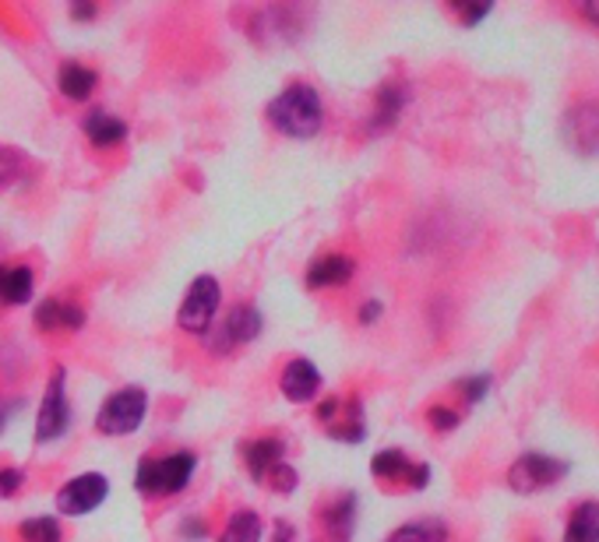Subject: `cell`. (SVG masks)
<instances>
[{
  "label": "cell",
  "instance_id": "obj_1",
  "mask_svg": "<svg viewBox=\"0 0 599 542\" xmlns=\"http://www.w3.org/2000/svg\"><path fill=\"white\" fill-rule=\"evenodd\" d=\"M268 120H272L276 131L290 134V138H314L321 131L324 109H321V95L310 89V85H290L286 92H279L272 103H268Z\"/></svg>",
  "mask_w": 599,
  "mask_h": 542
},
{
  "label": "cell",
  "instance_id": "obj_2",
  "mask_svg": "<svg viewBox=\"0 0 599 542\" xmlns=\"http://www.w3.org/2000/svg\"><path fill=\"white\" fill-rule=\"evenodd\" d=\"M194 476V454H169V459H145L138 465L135 487L141 493H180Z\"/></svg>",
  "mask_w": 599,
  "mask_h": 542
},
{
  "label": "cell",
  "instance_id": "obj_3",
  "mask_svg": "<svg viewBox=\"0 0 599 542\" xmlns=\"http://www.w3.org/2000/svg\"><path fill=\"white\" fill-rule=\"evenodd\" d=\"M145 409H149V395L141 391V388H120V391H113L103 409H99V430L110 434V437H127V434H135L141 420H145Z\"/></svg>",
  "mask_w": 599,
  "mask_h": 542
},
{
  "label": "cell",
  "instance_id": "obj_4",
  "mask_svg": "<svg viewBox=\"0 0 599 542\" xmlns=\"http://www.w3.org/2000/svg\"><path fill=\"white\" fill-rule=\"evenodd\" d=\"M568 462L561 459H550V454H539V451H525L522 459L508 468V487L515 493H539L547 487H558V482L568 476Z\"/></svg>",
  "mask_w": 599,
  "mask_h": 542
},
{
  "label": "cell",
  "instance_id": "obj_5",
  "mask_svg": "<svg viewBox=\"0 0 599 542\" xmlns=\"http://www.w3.org/2000/svg\"><path fill=\"white\" fill-rule=\"evenodd\" d=\"M216 310H219V282L212 275H202V279H194L188 296H183L177 321H180L183 332L205 335L212 327V321H216Z\"/></svg>",
  "mask_w": 599,
  "mask_h": 542
},
{
  "label": "cell",
  "instance_id": "obj_6",
  "mask_svg": "<svg viewBox=\"0 0 599 542\" xmlns=\"http://www.w3.org/2000/svg\"><path fill=\"white\" fill-rule=\"evenodd\" d=\"M106 479L99 476V473H85L78 479H71L67 487L56 493V507H61V515H71V518H78V515H89V511H95L99 504L106 501Z\"/></svg>",
  "mask_w": 599,
  "mask_h": 542
},
{
  "label": "cell",
  "instance_id": "obj_7",
  "mask_svg": "<svg viewBox=\"0 0 599 542\" xmlns=\"http://www.w3.org/2000/svg\"><path fill=\"white\" fill-rule=\"evenodd\" d=\"M258 335H262V313L254 307H247V304L233 307L230 318L219 324L216 338H212V349H216L219 356H226V352H233L240 346H247V341L258 338Z\"/></svg>",
  "mask_w": 599,
  "mask_h": 542
},
{
  "label": "cell",
  "instance_id": "obj_8",
  "mask_svg": "<svg viewBox=\"0 0 599 542\" xmlns=\"http://www.w3.org/2000/svg\"><path fill=\"white\" fill-rule=\"evenodd\" d=\"M561 134L568 141V149L578 155H596L599 152V106L586 103L568 109V117L561 124Z\"/></svg>",
  "mask_w": 599,
  "mask_h": 542
},
{
  "label": "cell",
  "instance_id": "obj_9",
  "mask_svg": "<svg viewBox=\"0 0 599 542\" xmlns=\"http://www.w3.org/2000/svg\"><path fill=\"white\" fill-rule=\"evenodd\" d=\"M67 430V398H64V370H56L50 377V388L47 398H42V409H39V420H36V440H53Z\"/></svg>",
  "mask_w": 599,
  "mask_h": 542
},
{
  "label": "cell",
  "instance_id": "obj_10",
  "mask_svg": "<svg viewBox=\"0 0 599 542\" xmlns=\"http://www.w3.org/2000/svg\"><path fill=\"white\" fill-rule=\"evenodd\" d=\"M279 384H282V395L293 398V402H310L321 388V374L310 360H290Z\"/></svg>",
  "mask_w": 599,
  "mask_h": 542
},
{
  "label": "cell",
  "instance_id": "obj_11",
  "mask_svg": "<svg viewBox=\"0 0 599 542\" xmlns=\"http://www.w3.org/2000/svg\"><path fill=\"white\" fill-rule=\"evenodd\" d=\"M353 275V261L342 254H328V258L314 261L307 268V285L310 289H328V285H346Z\"/></svg>",
  "mask_w": 599,
  "mask_h": 542
},
{
  "label": "cell",
  "instance_id": "obj_12",
  "mask_svg": "<svg viewBox=\"0 0 599 542\" xmlns=\"http://www.w3.org/2000/svg\"><path fill=\"white\" fill-rule=\"evenodd\" d=\"M564 542H599V501H586L564 525Z\"/></svg>",
  "mask_w": 599,
  "mask_h": 542
},
{
  "label": "cell",
  "instance_id": "obj_13",
  "mask_svg": "<svg viewBox=\"0 0 599 542\" xmlns=\"http://www.w3.org/2000/svg\"><path fill=\"white\" fill-rule=\"evenodd\" d=\"M36 324L42 327V332H56V327H81L85 313L75 304H56V299H47V304H39V310H36Z\"/></svg>",
  "mask_w": 599,
  "mask_h": 542
},
{
  "label": "cell",
  "instance_id": "obj_14",
  "mask_svg": "<svg viewBox=\"0 0 599 542\" xmlns=\"http://www.w3.org/2000/svg\"><path fill=\"white\" fill-rule=\"evenodd\" d=\"M95 81H99V75H95L92 67H85V64H64L61 75H56V85H61V92L67 99H78V103L95 92Z\"/></svg>",
  "mask_w": 599,
  "mask_h": 542
},
{
  "label": "cell",
  "instance_id": "obj_15",
  "mask_svg": "<svg viewBox=\"0 0 599 542\" xmlns=\"http://www.w3.org/2000/svg\"><path fill=\"white\" fill-rule=\"evenodd\" d=\"M85 134H89L99 149H113L127 138V127H124V120L110 117V113H103V109H95V113H89V120H85Z\"/></svg>",
  "mask_w": 599,
  "mask_h": 542
},
{
  "label": "cell",
  "instance_id": "obj_16",
  "mask_svg": "<svg viewBox=\"0 0 599 542\" xmlns=\"http://www.w3.org/2000/svg\"><path fill=\"white\" fill-rule=\"evenodd\" d=\"M28 296H33V271L25 264L0 268V299L4 304H28Z\"/></svg>",
  "mask_w": 599,
  "mask_h": 542
},
{
  "label": "cell",
  "instance_id": "obj_17",
  "mask_svg": "<svg viewBox=\"0 0 599 542\" xmlns=\"http://www.w3.org/2000/svg\"><path fill=\"white\" fill-rule=\"evenodd\" d=\"M244 459H247V468L254 476H268L282 462V444H279V440H272V437L251 440V444L244 448Z\"/></svg>",
  "mask_w": 599,
  "mask_h": 542
},
{
  "label": "cell",
  "instance_id": "obj_18",
  "mask_svg": "<svg viewBox=\"0 0 599 542\" xmlns=\"http://www.w3.org/2000/svg\"><path fill=\"white\" fill-rule=\"evenodd\" d=\"M33 173V163H28V155L11 149V145H0V191H11L14 183L28 180Z\"/></svg>",
  "mask_w": 599,
  "mask_h": 542
},
{
  "label": "cell",
  "instance_id": "obj_19",
  "mask_svg": "<svg viewBox=\"0 0 599 542\" xmlns=\"http://www.w3.org/2000/svg\"><path fill=\"white\" fill-rule=\"evenodd\" d=\"M406 106V89L403 85H381V92H378V106H374V127H392L398 120V113H403Z\"/></svg>",
  "mask_w": 599,
  "mask_h": 542
},
{
  "label": "cell",
  "instance_id": "obj_20",
  "mask_svg": "<svg viewBox=\"0 0 599 542\" xmlns=\"http://www.w3.org/2000/svg\"><path fill=\"white\" fill-rule=\"evenodd\" d=\"M222 542H262V518L254 511H240L226 525Z\"/></svg>",
  "mask_w": 599,
  "mask_h": 542
},
{
  "label": "cell",
  "instance_id": "obj_21",
  "mask_svg": "<svg viewBox=\"0 0 599 542\" xmlns=\"http://www.w3.org/2000/svg\"><path fill=\"white\" fill-rule=\"evenodd\" d=\"M353 504H356V496L346 493L342 501H335L332 507L324 511V525L332 529L335 539H349V529H353Z\"/></svg>",
  "mask_w": 599,
  "mask_h": 542
},
{
  "label": "cell",
  "instance_id": "obj_22",
  "mask_svg": "<svg viewBox=\"0 0 599 542\" xmlns=\"http://www.w3.org/2000/svg\"><path fill=\"white\" fill-rule=\"evenodd\" d=\"M388 542H445V525L441 521H409Z\"/></svg>",
  "mask_w": 599,
  "mask_h": 542
},
{
  "label": "cell",
  "instance_id": "obj_23",
  "mask_svg": "<svg viewBox=\"0 0 599 542\" xmlns=\"http://www.w3.org/2000/svg\"><path fill=\"white\" fill-rule=\"evenodd\" d=\"M370 468H374V476L381 479H398V476H406L409 479V462H406V454L403 451H381L374 462H370Z\"/></svg>",
  "mask_w": 599,
  "mask_h": 542
},
{
  "label": "cell",
  "instance_id": "obj_24",
  "mask_svg": "<svg viewBox=\"0 0 599 542\" xmlns=\"http://www.w3.org/2000/svg\"><path fill=\"white\" fill-rule=\"evenodd\" d=\"M22 539L25 542H61V529H56L53 518H33L22 525Z\"/></svg>",
  "mask_w": 599,
  "mask_h": 542
},
{
  "label": "cell",
  "instance_id": "obj_25",
  "mask_svg": "<svg viewBox=\"0 0 599 542\" xmlns=\"http://www.w3.org/2000/svg\"><path fill=\"white\" fill-rule=\"evenodd\" d=\"M459 391H462L466 402H480V398L490 391V374H476V377L459 380Z\"/></svg>",
  "mask_w": 599,
  "mask_h": 542
},
{
  "label": "cell",
  "instance_id": "obj_26",
  "mask_svg": "<svg viewBox=\"0 0 599 542\" xmlns=\"http://www.w3.org/2000/svg\"><path fill=\"white\" fill-rule=\"evenodd\" d=\"M426 420H431V426H434L437 434H448V430H455V426H459V412H451L445 405H434L431 412H426Z\"/></svg>",
  "mask_w": 599,
  "mask_h": 542
},
{
  "label": "cell",
  "instance_id": "obj_27",
  "mask_svg": "<svg viewBox=\"0 0 599 542\" xmlns=\"http://www.w3.org/2000/svg\"><path fill=\"white\" fill-rule=\"evenodd\" d=\"M18 487H22V473H18V468H0V496L18 493Z\"/></svg>",
  "mask_w": 599,
  "mask_h": 542
},
{
  "label": "cell",
  "instance_id": "obj_28",
  "mask_svg": "<svg viewBox=\"0 0 599 542\" xmlns=\"http://www.w3.org/2000/svg\"><path fill=\"white\" fill-rule=\"evenodd\" d=\"M459 14H462L466 25H476V22H483V18L490 14V4H469V8L459 4Z\"/></svg>",
  "mask_w": 599,
  "mask_h": 542
},
{
  "label": "cell",
  "instance_id": "obj_29",
  "mask_svg": "<svg viewBox=\"0 0 599 542\" xmlns=\"http://www.w3.org/2000/svg\"><path fill=\"white\" fill-rule=\"evenodd\" d=\"M268 476L276 479V490H293V487H296V473H293V468H282V465H276Z\"/></svg>",
  "mask_w": 599,
  "mask_h": 542
},
{
  "label": "cell",
  "instance_id": "obj_30",
  "mask_svg": "<svg viewBox=\"0 0 599 542\" xmlns=\"http://www.w3.org/2000/svg\"><path fill=\"white\" fill-rule=\"evenodd\" d=\"M71 14H75L78 22H89V18H95V4H85V0H78V4H71Z\"/></svg>",
  "mask_w": 599,
  "mask_h": 542
},
{
  "label": "cell",
  "instance_id": "obj_31",
  "mask_svg": "<svg viewBox=\"0 0 599 542\" xmlns=\"http://www.w3.org/2000/svg\"><path fill=\"white\" fill-rule=\"evenodd\" d=\"M378 318H381V304H378V299H370V304L360 307V321H364V324L378 321Z\"/></svg>",
  "mask_w": 599,
  "mask_h": 542
},
{
  "label": "cell",
  "instance_id": "obj_32",
  "mask_svg": "<svg viewBox=\"0 0 599 542\" xmlns=\"http://www.w3.org/2000/svg\"><path fill=\"white\" fill-rule=\"evenodd\" d=\"M276 542H293V529H290L286 521H279V525H276Z\"/></svg>",
  "mask_w": 599,
  "mask_h": 542
},
{
  "label": "cell",
  "instance_id": "obj_33",
  "mask_svg": "<svg viewBox=\"0 0 599 542\" xmlns=\"http://www.w3.org/2000/svg\"><path fill=\"white\" fill-rule=\"evenodd\" d=\"M183 532H188V539H202V535H205V521H202V525H197V521H188V525H183Z\"/></svg>",
  "mask_w": 599,
  "mask_h": 542
},
{
  "label": "cell",
  "instance_id": "obj_34",
  "mask_svg": "<svg viewBox=\"0 0 599 542\" xmlns=\"http://www.w3.org/2000/svg\"><path fill=\"white\" fill-rule=\"evenodd\" d=\"M582 14H589V18L599 22V8H592V4H582Z\"/></svg>",
  "mask_w": 599,
  "mask_h": 542
},
{
  "label": "cell",
  "instance_id": "obj_35",
  "mask_svg": "<svg viewBox=\"0 0 599 542\" xmlns=\"http://www.w3.org/2000/svg\"><path fill=\"white\" fill-rule=\"evenodd\" d=\"M4 426H8V409H4V402H0V434H4Z\"/></svg>",
  "mask_w": 599,
  "mask_h": 542
}]
</instances>
